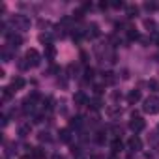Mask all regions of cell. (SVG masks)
Wrapping results in <instances>:
<instances>
[{
	"label": "cell",
	"instance_id": "cell-16",
	"mask_svg": "<svg viewBox=\"0 0 159 159\" xmlns=\"http://www.w3.org/2000/svg\"><path fill=\"white\" fill-rule=\"evenodd\" d=\"M69 125H71V127H81V125H83V116H73V118L69 120Z\"/></svg>",
	"mask_w": 159,
	"mask_h": 159
},
{
	"label": "cell",
	"instance_id": "cell-30",
	"mask_svg": "<svg viewBox=\"0 0 159 159\" xmlns=\"http://www.w3.org/2000/svg\"><path fill=\"white\" fill-rule=\"evenodd\" d=\"M112 99H114V101H120V99H122V94H120V92H112Z\"/></svg>",
	"mask_w": 159,
	"mask_h": 159
},
{
	"label": "cell",
	"instance_id": "cell-31",
	"mask_svg": "<svg viewBox=\"0 0 159 159\" xmlns=\"http://www.w3.org/2000/svg\"><path fill=\"white\" fill-rule=\"evenodd\" d=\"M96 140H98L99 144H103V142H105V137H103V133H98V137H96Z\"/></svg>",
	"mask_w": 159,
	"mask_h": 159
},
{
	"label": "cell",
	"instance_id": "cell-37",
	"mask_svg": "<svg viewBox=\"0 0 159 159\" xmlns=\"http://www.w3.org/2000/svg\"><path fill=\"white\" fill-rule=\"evenodd\" d=\"M109 159H118V157H116V153H112V155H111Z\"/></svg>",
	"mask_w": 159,
	"mask_h": 159
},
{
	"label": "cell",
	"instance_id": "cell-27",
	"mask_svg": "<svg viewBox=\"0 0 159 159\" xmlns=\"http://www.w3.org/2000/svg\"><path fill=\"white\" fill-rule=\"evenodd\" d=\"M83 15H84V11H83V10L73 11V19H83Z\"/></svg>",
	"mask_w": 159,
	"mask_h": 159
},
{
	"label": "cell",
	"instance_id": "cell-2",
	"mask_svg": "<svg viewBox=\"0 0 159 159\" xmlns=\"http://www.w3.org/2000/svg\"><path fill=\"white\" fill-rule=\"evenodd\" d=\"M25 62L28 64V67H38L41 64V54L36 49H28L25 54Z\"/></svg>",
	"mask_w": 159,
	"mask_h": 159
},
{
	"label": "cell",
	"instance_id": "cell-35",
	"mask_svg": "<svg viewBox=\"0 0 159 159\" xmlns=\"http://www.w3.org/2000/svg\"><path fill=\"white\" fill-rule=\"evenodd\" d=\"M148 84H150V88H157V83H155V81H150Z\"/></svg>",
	"mask_w": 159,
	"mask_h": 159
},
{
	"label": "cell",
	"instance_id": "cell-15",
	"mask_svg": "<svg viewBox=\"0 0 159 159\" xmlns=\"http://www.w3.org/2000/svg\"><path fill=\"white\" fill-rule=\"evenodd\" d=\"M32 157L34 159H45V150L43 148H34L32 150Z\"/></svg>",
	"mask_w": 159,
	"mask_h": 159
},
{
	"label": "cell",
	"instance_id": "cell-6",
	"mask_svg": "<svg viewBox=\"0 0 159 159\" xmlns=\"http://www.w3.org/2000/svg\"><path fill=\"white\" fill-rule=\"evenodd\" d=\"M127 150L129 152H139V150H142V140L135 135V137H131L129 140H127Z\"/></svg>",
	"mask_w": 159,
	"mask_h": 159
},
{
	"label": "cell",
	"instance_id": "cell-36",
	"mask_svg": "<svg viewBox=\"0 0 159 159\" xmlns=\"http://www.w3.org/2000/svg\"><path fill=\"white\" fill-rule=\"evenodd\" d=\"M21 159H32V157H30V155H23Z\"/></svg>",
	"mask_w": 159,
	"mask_h": 159
},
{
	"label": "cell",
	"instance_id": "cell-29",
	"mask_svg": "<svg viewBox=\"0 0 159 159\" xmlns=\"http://www.w3.org/2000/svg\"><path fill=\"white\" fill-rule=\"evenodd\" d=\"M111 6H112V8H116V10H120V8H124V2L120 0V2H112Z\"/></svg>",
	"mask_w": 159,
	"mask_h": 159
},
{
	"label": "cell",
	"instance_id": "cell-21",
	"mask_svg": "<svg viewBox=\"0 0 159 159\" xmlns=\"http://www.w3.org/2000/svg\"><path fill=\"white\" fill-rule=\"evenodd\" d=\"M144 26H146L148 30H152V34L155 32V23H153L152 19H146V21H144Z\"/></svg>",
	"mask_w": 159,
	"mask_h": 159
},
{
	"label": "cell",
	"instance_id": "cell-13",
	"mask_svg": "<svg viewBox=\"0 0 159 159\" xmlns=\"http://www.w3.org/2000/svg\"><path fill=\"white\" fill-rule=\"evenodd\" d=\"M58 137H60L62 142H69V140H71V133H69V129H60Z\"/></svg>",
	"mask_w": 159,
	"mask_h": 159
},
{
	"label": "cell",
	"instance_id": "cell-5",
	"mask_svg": "<svg viewBox=\"0 0 159 159\" xmlns=\"http://www.w3.org/2000/svg\"><path fill=\"white\" fill-rule=\"evenodd\" d=\"M6 38H8V45L11 49H19L23 45V38L19 34H6Z\"/></svg>",
	"mask_w": 159,
	"mask_h": 159
},
{
	"label": "cell",
	"instance_id": "cell-11",
	"mask_svg": "<svg viewBox=\"0 0 159 159\" xmlns=\"http://www.w3.org/2000/svg\"><path fill=\"white\" fill-rule=\"evenodd\" d=\"M111 148H112V153H118V152H120V150L124 148V142H122V139H120V137H116V139L112 140Z\"/></svg>",
	"mask_w": 159,
	"mask_h": 159
},
{
	"label": "cell",
	"instance_id": "cell-12",
	"mask_svg": "<svg viewBox=\"0 0 159 159\" xmlns=\"http://www.w3.org/2000/svg\"><path fill=\"white\" fill-rule=\"evenodd\" d=\"M54 56H56V49H54V45H45V58L52 60Z\"/></svg>",
	"mask_w": 159,
	"mask_h": 159
},
{
	"label": "cell",
	"instance_id": "cell-26",
	"mask_svg": "<svg viewBox=\"0 0 159 159\" xmlns=\"http://www.w3.org/2000/svg\"><path fill=\"white\" fill-rule=\"evenodd\" d=\"M150 41H153L155 45H159V32H153L152 38H150Z\"/></svg>",
	"mask_w": 159,
	"mask_h": 159
},
{
	"label": "cell",
	"instance_id": "cell-24",
	"mask_svg": "<svg viewBox=\"0 0 159 159\" xmlns=\"http://www.w3.org/2000/svg\"><path fill=\"white\" fill-rule=\"evenodd\" d=\"M84 79H86V81H92V79H94V69H92V67H88V69L84 71Z\"/></svg>",
	"mask_w": 159,
	"mask_h": 159
},
{
	"label": "cell",
	"instance_id": "cell-20",
	"mask_svg": "<svg viewBox=\"0 0 159 159\" xmlns=\"http://www.w3.org/2000/svg\"><path fill=\"white\" fill-rule=\"evenodd\" d=\"M107 112H109V116H111V118H116V116H120V114H122V109L111 107V109H107Z\"/></svg>",
	"mask_w": 159,
	"mask_h": 159
},
{
	"label": "cell",
	"instance_id": "cell-9",
	"mask_svg": "<svg viewBox=\"0 0 159 159\" xmlns=\"http://www.w3.org/2000/svg\"><path fill=\"white\" fill-rule=\"evenodd\" d=\"M73 101H75V105H88V99H86V96L83 92H77L73 96Z\"/></svg>",
	"mask_w": 159,
	"mask_h": 159
},
{
	"label": "cell",
	"instance_id": "cell-10",
	"mask_svg": "<svg viewBox=\"0 0 159 159\" xmlns=\"http://www.w3.org/2000/svg\"><path fill=\"white\" fill-rule=\"evenodd\" d=\"M86 36H88V38H98V36H99V26H98L96 23H92V25L86 28Z\"/></svg>",
	"mask_w": 159,
	"mask_h": 159
},
{
	"label": "cell",
	"instance_id": "cell-23",
	"mask_svg": "<svg viewBox=\"0 0 159 159\" xmlns=\"http://www.w3.org/2000/svg\"><path fill=\"white\" fill-rule=\"evenodd\" d=\"M39 41L45 45H51V34H39Z\"/></svg>",
	"mask_w": 159,
	"mask_h": 159
},
{
	"label": "cell",
	"instance_id": "cell-8",
	"mask_svg": "<svg viewBox=\"0 0 159 159\" xmlns=\"http://www.w3.org/2000/svg\"><path fill=\"white\" fill-rule=\"evenodd\" d=\"M25 84H26V81H25L23 77H15L13 81H11V86H10V88H11L13 92H17V90H23Z\"/></svg>",
	"mask_w": 159,
	"mask_h": 159
},
{
	"label": "cell",
	"instance_id": "cell-22",
	"mask_svg": "<svg viewBox=\"0 0 159 159\" xmlns=\"http://www.w3.org/2000/svg\"><path fill=\"white\" fill-rule=\"evenodd\" d=\"M127 38H129L131 41H133V39H139V32H137L135 28H129V30H127Z\"/></svg>",
	"mask_w": 159,
	"mask_h": 159
},
{
	"label": "cell",
	"instance_id": "cell-4",
	"mask_svg": "<svg viewBox=\"0 0 159 159\" xmlns=\"http://www.w3.org/2000/svg\"><path fill=\"white\" fill-rule=\"evenodd\" d=\"M13 25L17 28H21V30H26V28H30V19L26 15H15L13 17Z\"/></svg>",
	"mask_w": 159,
	"mask_h": 159
},
{
	"label": "cell",
	"instance_id": "cell-7",
	"mask_svg": "<svg viewBox=\"0 0 159 159\" xmlns=\"http://www.w3.org/2000/svg\"><path fill=\"white\" fill-rule=\"evenodd\" d=\"M140 98H142L140 90H131V92L127 94V103H129V105H137V103L140 101Z\"/></svg>",
	"mask_w": 159,
	"mask_h": 159
},
{
	"label": "cell",
	"instance_id": "cell-3",
	"mask_svg": "<svg viewBox=\"0 0 159 159\" xmlns=\"http://www.w3.org/2000/svg\"><path fill=\"white\" fill-rule=\"evenodd\" d=\"M146 127V122L137 114V112H133L131 114V120H129V129L133 131V133H139V131H142Z\"/></svg>",
	"mask_w": 159,
	"mask_h": 159
},
{
	"label": "cell",
	"instance_id": "cell-18",
	"mask_svg": "<svg viewBox=\"0 0 159 159\" xmlns=\"http://www.w3.org/2000/svg\"><path fill=\"white\" fill-rule=\"evenodd\" d=\"M88 105H90L94 111H98V109H101V105H103V103H101V99H99V98H96V99H90V101H88Z\"/></svg>",
	"mask_w": 159,
	"mask_h": 159
},
{
	"label": "cell",
	"instance_id": "cell-32",
	"mask_svg": "<svg viewBox=\"0 0 159 159\" xmlns=\"http://www.w3.org/2000/svg\"><path fill=\"white\" fill-rule=\"evenodd\" d=\"M94 92H96V96H101V94H103V86H96Z\"/></svg>",
	"mask_w": 159,
	"mask_h": 159
},
{
	"label": "cell",
	"instance_id": "cell-38",
	"mask_svg": "<svg viewBox=\"0 0 159 159\" xmlns=\"http://www.w3.org/2000/svg\"><path fill=\"white\" fill-rule=\"evenodd\" d=\"M157 131H159V125H157Z\"/></svg>",
	"mask_w": 159,
	"mask_h": 159
},
{
	"label": "cell",
	"instance_id": "cell-33",
	"mask_svg": "<svg viewBox=\"0 0 159 159\" xmlns=\"http://www.w3.org/2000/svg\"><path fill=\"white\" fill-rule=\"evenodd\" d=\"M144 8H146V10H153V8H155V4H153V2H146V4H144Z\"/></svg>",
	"mask_w": 159,
	"mask_h": 159
},
{
	"label": "cell",
	"instance_id": "cell-1",
	"mask_svg": "<svg viewBox=\"0 0 159 159\" xmlns=\"http://www.w3.org/2000/svg\"><path fill=\"white\" fill-rule=\"evenodd\" d=\"M142 111L146 114H157L159 112V98L157 96H150L144 99V105H142Z\"/></svg>",
	"mask_w": 159,
	"mask_h": 159
},
{
	"label": "cell",
	"instance_id": "cell-25",
	"mask_svg": "<svg viewBox=\"0 0 159 159\" xmlns=\"http://www.w3.org/2000/svg\"><path fill=\"white\" fill-rule=\"evenodd\" d=\"M105 75H107V77H103V79L107 81V84H112V83H114V77H112V73L109 71V73H105Z\"/></svg>",
	"mask_w": 159,
	"mask_h": 159
},
{
	"label": "cell",
	"instance_id": "cell-28",
	"mask_svg": "<svg viewBox=\"0 0 159 159\" xmlns=\"http://www.w3.org/2000/svg\"><path fill=\"white\" fill-rule=\"evenodd\" d=\"M39 140H51V137H49V133H39Z\"/></svg>",
	"mask_w": 159,
	"mask_h": 159
},
{
	"label": "cell",
	"instance_id": "cell-34",
	"mask_svg": "<svg viewBox=\"0 0 159 159\" xmlns=\"http://www.w3.org/2000/svg\"><path fill=\"white\" fill-rule=\"evenodd\" d=\"M99 8H101V10H107V8H109V2H101Z\"/></svg>",
	"mask_w": 159,
	"mask_h": 159
},
{
	"label": "cell",
	"instance_id": "cell-14",
	"mask_svg": "<svg viewBox=\"0 0 159 159\" xmlns=\"http://www.w3.org/2000/svg\"><path fill=\"white\" fill-rule=\"evenodd\" d=\"M30 131H32L30 124H25V125H21V127H19V137H28V135H30Z\"/></svg>",
	"mask_w": 159,
	"mask_h": 159
},
{
	"label": "cell",
	"instance_id": "cell-17",
	"mask_svg": "<svg viewBox=\"0 0 159 159\" xmlns=\"http://www.w3.org/2000/svg\"><path fill=\"white\" fill-rule=\"evenodd\" d=\"M125 11H127V17H129V19H133V17L139 15V8H137V6H127Z\"/></svg>",
	"mask_w": 159,
	"mask_h": 159
},
{
	"label": "cell",
	"instance_id": "cell-19",
	"mask_svg": "<svg viewBox=\"0 0 159 159\" xmlns=\"http://www.w3.org/2000/svg\"><path fill=\"white\" fill-rule=\"evenodd\" d=\"M11 96H13V90L11 88H2V101H8Z\"/></svg>",
	"mask_w": 159,
	"mask_h": 159
}]
</instances>
